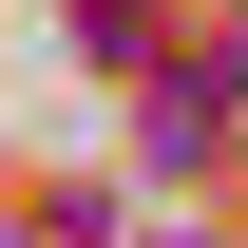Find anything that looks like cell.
Here are the masks:
<instances>
[{"instance_id":"obj_1","label":"cell","mask_w":248,"mask_h":248,"mask_svg":"<svg viewBox=\"0 0 248 248\" xmlns=\"http://www.w3.org/2000/svg\"><path fill=\"white\" fill-rule=\"evenodd\" d=\"M210 134H229V95L210 77H153V172H210Z\"/></svg>"}]
</instances>
